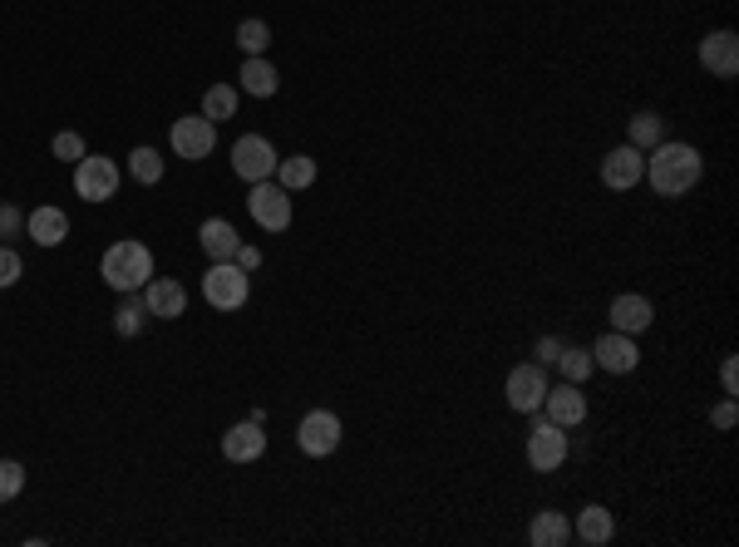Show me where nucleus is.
<instances>
[{"label":"nucleus","mask_w":739,"mask_h":547,"mask_svg":"<svg viewBox=\"0 0 739 547\" xmlns=\"http://www.w3.org/2000/svg\"><path fill=\"white\" fill-rule=\"evenodd\" d=\"M700 173H705V158L690 143L661 139L651 149V158H646V182L655 188V198H686L700 182Z\"/></svg>","instance_id":"nucleus-1"},{"label":"nucleus","mask_w":739,"mask_h":547,"mask_svg":"<svg viewBox=\"0 0 739 547\" xmlns=\"http://www.w3.org/2000/svg\"><path fill=\"white\" fill-rule=\"evenodd\" d=\"M99 277H104V287L133 296V291H143L153 281V252L143 247V242H129V237H124V242H114V247L104 252Z\"/></svg>","instance_id":"nucleus-2"},{"label":"nucleus","mask_w":739,"mask_h":547,"mask_svg":"<svg viewBox=\"0 0 739 547\" xmlns=\"http://www.w3.org/2000/svg\"><path fill=\"white\" fill-rule=\"evenodd\" d=\"M246 296H252V277H246V267H237V262H213L203 277V301L213 306V311H242Z\"/></svg>","instance_id":"nucleus-3"},{"label":"nucleus","mask_w":739,"mask_h":547,"mask_svg":"<svg viewBox=\"0 0 739 547\" xmlns=\"http://www.w3.org/2000/svg\"><path fill=\"white\" fill-rule=\"evenodd\" d=\"M246 213H252V222H257L262 232L277 237L291 227V193L277 178H262V182H252V193H246Z\"/></svg>","instance_id":"nucleus-4"},{"label":"nucleus","mask_w":739,"mask_h":547,"mask_svg":"<svg viewBox=\"0 0 739 547\" xmlns=\"http://www.w3.org/2000/svg\"><path fill=\"white\" fill-rule=\"evenodd\" d=\"M75 193L85 203H109L118 198V163L114 158H99V153H85L75 163Z\"/></svg>","instance_id":"nucleus-5"},{"label":"nucleus","mask_w":739,"mask_h":547,"mask_svg":"<svg viewBox=\"0 0 739 547\" xmlns=\"http://www.w3.org/2000/svg\"><path fill=\"white\" fill-rule=\"evenodd\" d=\"M568 430L562 424H552V419H537L533 434H527V463H533L537 473H558L562 463H568Z\"/></svg>","instance_id":"nucleus-6"},{"label":"nucleus","mask_w":739,"mask_h":547,"mask_svg":"<svg viewBox=\"0 0 739 547\" xmlns=\"http://www.w3.org/2000/svg\"><path fill=\"white\" fill-rule=\"evenodd\" d=\"M277 149H271L262 133H242L232 143V173L242 182H262V178H277Z\"/></svg>","instance_id":"nucleus-7"},{"label":"nucleus","mask_w":739,"mask_h":547,"mask_svg":"<svg viewBox=\"0 0 739 547\" xmlns=\"http://www.w3.org/2000/svg\"><path fill=\"white\" fill-rule=\"evenodd\" d=\"M217 149V124L203 114H182L178 124H173V153L188 163H203L207 153Z\"/></svg>","instance_id":"nucleus-8"},{"label":"nucleus","mask_w":739,"mask_h":547,"mask_svg":"<svg viewBox=\"0 0 739 547\" xmlns=\"http://www.w3.org/2000/svg\"><path fill=\"white\" fill-rule=\"evenodd\" d=\"M508 409H518V415H537L543 409V395H547V370L543 365H513L508 370Z\"/></svg>","instance_id":"nucleus-9"},{"label":"nucleus","mask_w":739,"mask_h":547,"mask_svg":"<svg viewBox=\"0 0 739 547\" xmlns=\"http://www.w3.org/2000/svg\"><path fill=\"white\" fill-rule=\"evenodd\" d=\"M296 444L301 454H311V459H326V454L341 449V419L331 409H311V415L296 424Z\"/></svg>","instance_id":"nucleus-10"},{"label":"nucleus","mask_w":739,"mask_h":547,"mask_svg":"<svg viewBox=\"0 0 739 547\" xmlns=\"http://www.w3.org/2000/svg\"><path fill=\"white\" fill-rule=\"evenodd\" d=\"M591 365H601L607 376H632L636 365H641V351H636V335H622V331L597 335V345H591Z\"/></svg>","instance_id":"nucleus-11"},{"label":"nucleus","mask_w":739,"mask_h":547,"mask_svg":"<svg viewBox=\"0 0 739 547\" xmlns=\"http://www.w3.org/2000/svg\"><path fill=\"white\" fill-rule=\"evenodd\" d=\"M641 178H646V153L632 149V143H622V149H611L601 158V182H607L611 193H632Z\"/></svg>","instance_id":"nucleus-12"},{"label":"nucleus","mask_w":739,"mask_h":547,"mask_svg":"<svg viewBox=\"0 0 739 547\" xmlns=\"http://www.w3.org/2000/svg\"><path fill=\"white\" fill-rule=\"evenodd\" d=\"M543 415L552 419V424H562V430H577L582 419H587V395H582L572 380H562V385H547Z\"/></svg>","instance_id":"nucleus-13"},{"label":"nucleus","mask_w":739,"mask_h":547,"mask_svg":"<svg viewBox=\"0 0 739 547\" xmlns=\"http://www.w3.org/2000/svg\"><path fill=\"white\" fill-rule=\"evenodd\" d=\"M700 65L715 79H735L739 75V35L735 30H710L700 40Z\"/></svg>","instance_id":"nucleus-14"},{"label":"nucleus","mask_w":739,"mask_h":547,"mask_svg":"<svg viewBox=\"0 0 739 547\" xmlns=\"http://www.w3.org/2000/svg\"><path fill=\"white\" fill-rule=\"evenodd\" d=\"M143 306H149V316H158V321H178V316L188 311V287L173 277H153L149 287H143Z\"/></svg>","instance_id":"nucleus-15"},{"label":"nucleus","mask_w":739,"mask_h":547,"mask_svg":"<svg viewBox=\"0 0 739 547\" xmlns=\"http://www.w3.org/2000/svg\"><path fill=\"white\" fill-rule=\"evenodd\" d=\"M222 454L232 463H257L267 454V434H262V419H246V424H232L222 434Z\"/></svg>","instance_id":"nucleus-16"},{"label":"nucleus","mask_w":739,"mask_h":547,"mask_svg":"<svg viewBox=\"0 0 739 547\" xmlns=\"http://www.w3.org/2000/svg\"><path fill=\"white\" fill-rule=\"evenodd\" d=\"M611 331H622V335H641L646 326L655 321V306L646 296H636V291H626V296L611 301Z\"/></svg>","instance_id":"nucleus-17"},{"label":"nucleus","mask_w":739,"mask_h":547,"mask_svg":"<svg viewBox=\"0 0 739 547\" xmlns=\"http://www.w3.org/2000/svg\"><path fill=\"white\" fill-rule=\"evenodd\" d=\"M277 85H281V75H277V65H271L267 54H246V65L237 69V89L252 94V99H271L277 94Z\"/></svg>","instance_id":"nucleus-18"},{"label":"nucleus","mask_w":739,"mask_h":547,"mask_svg":"<svg viewBox=\"0 0 739 547\" xmlns=\"http://www.w3.org/2000/svg\"><path fill=\"white\" fill-rule=\"evenodd\" d=\"M25 232H30L35 247H60L69 237V217L60 213V207H35V213L25 217Z\"/></svg>","instance_id":"nucleus-19"},{"label":"nucleus","mask_w":739,"mask_h":547,"mask_svg":"<svg viewBox=\"0 0 739 547\" xmlns=\"http://www.w3.org/2000/svg\"><path fill=\"white\" fill-rule=\"evenodd\" d=\"M198 242H203V252L213 262H237V247H242V237H237V227L227 222V217H207Z\"/></svg>","instance_id":"nucleus-20"},{"label":"nucleus","mask_w":739,"mask_h":547,"mask_svg":"<svg viewBox=\"0 0 739 547\" xmlns=\"http://www.w3.org/2000/svg\"><path fill=\"white\" fill-rule=\"evenodd\" d=\"M572 533H577L582 543L601 547V543H611V537H616V518H611L601 504H587V508L577 513V527H572Z\"/></svg>","instance_id":"nucleus-21"},{"label":"nucleus","mask_w":739,"mask_h":547,"mask_svg":"<svg viewBox=\"0 0 739 547\" xmlns=\"http://www.w3.org/2000/svg\"><path fill=\"white\" fill-rule=\"evenodd\" d=\"M527 537H533V547H562L572 537V523L558 508H543V513L533 518V527H527Z\"/></svg>","instance_id":"nucleus-22"},{"label":"nucleus","mask_w":739,"mask_h":547,"mask_svg":"<svg viewBox=\"0 0 739 547\" xmlns=\"http://www.w3.org/2000/svg\"><path fill=\"white\" fill-rule=\"evenodd\" d=\"M277 182L286 188V193L311 188V182H316V158H306V153H291V158H281V163H277Z\"/></svg>","instance_id":"nucleus-23"},{"label":"nucleus","mask_w":739,"mask_h":547,"mask_svg":"<svg viewBox=\"0 0 739 547\" xmlns=\"http://www.w3.org/2000/svg\"><path fill=\"white\" fill-rule=\"evenodd\" d=\"M129 173H133V182H143V188H153V182H163V158H158V149H149V143H139V149L129 153Z\"/></svg>","instance_id":"nucleus-24"},{"label":"nucleus","mask_w":739,"mask_h":547,"mask_svg":"<svg viewBox=\"0 0 739 547\" xmlns=\"http://www.w3.org/2000/svg\"><path fill=\"white\" fill-rule=\"evenodd\" d=\"M665 139V124H661V114H651V109H646V114H636L632 118V139H626V143H632V149H655V143H661Z\"/></svg>","instance_id":"nucleus-25"},{"label":"nucleus","mask_w":739,"mask_h":547,"mask_svg":"<svg viewBox=\"0 0 739 547\" xmlns=\"http://www.w3.org/2000/svg\"><path fill=\"white\" fill-rule=\"evenodd\" d=\"M203 118L222 124V118H237V89L232 85H213L203 94Z\"/></svg>","instance_id":"nucleus-26"},{"label":"nucleus","mask_w":739,"mask_h":547,"mask_svg":"<svg viewBox=\"0 0 739 547\" xmlns=\"http://www.w3.org/2000/svg\"><path fill=\"white\" fill-rule=\"evenodd\" d=\"M558 365H562V376H568L572 385H582V380L591 376V351H582V345H562Z\"/></svg>","instance_id":"nucleus-27"},{"label":"nucleus","mask_w":739,"mask_h":547,"mask_svg":"<svg viewBox=\"0 0 739 547\" xmlns=\"http://www.w3.org/2000/svg\"><path fill=\"white\" fill-rule=\"evenodd\" d=\"M237 44H242L246 54H267V44H271L267 21H242L237 25Z\"/></svg>","instance_id":"nucleus-28"},{"label":"nucleus","mask_w":739,"mask_h":547,"mask_svg":"<svg viewBox=\"0 0 739 547\" xmlns=\"http://www.w3.org/2000/svg\"><path fill=\"white\" fill-rule=\"evenodd\" d=\"M143 316H149V306H143V301H124V306H118V316H114V331L118 335H139L143 331Z\"/></svg>","instance_id":"nucleus-29"},{"label":"nucleus","mask_w":739,"mask_h":547,"mask_svg":"<svg viewBox=\"0 0 739 547\" xmlns=\"http://www.w3.org/2000/svg\"><path fill=\"white\" fill-rule=\"evenodd\" d=\"M21 488H25V469L15 459H0V504L21 498Z\"/></svg>","instance_id":"nucleus-30"},{"label":"nucleus","mask_w":739,"mask_h":547,"mask_svg":"<svg viewBox=\"0 0 739 547\" xmlns=\"http://www.w3.org/2000/svg\"><path fill=\"white\" fill-rule=\"evenodd\" d=\"M50 153H54V158H65V163H79V158H85V139H79V133H75V129H65V133H54Z\"/></svg>","instance_id":"nucleus-31"},{"label":"nucleus","mask_w":739,"mask_h":547,"mask_svg":"<svg viewBox=\"0 0 739 547\" xmlns=\"http://www.w3.org/2000/svg\"><path fill=\"white\" fill-rule=\"evenodd\" d=\"M21 277H25L21 252H15V247H0V291H11Z\"/></svg>","instance_id":"nucleus-32"},{"label":"nucleus","mask_w":739,"mask_h":547,"mask_svg":"<svg viewBox=\"0 0 739 547\" xmlns=\"http://www.w3.org/2000/svg\"><path fill=\"white\" fill-rule=\"evenodd\" d=\"M25 227V213L15 203H0V237H15Z\"/></svg>","instance_id":"nucleus-33"},{"label":"nucleus","mask_w":739,"mask_h":547,"mask_svg":"<svg viewBox=\"0 0 739 547\" xmlns=\"http://www.w3.org/2000/svg\"><path fill=\"white\" fill-rule=\"evenodd\" d=\"M735 419H739V409H735V395H729L725 405H715V409H710V424H715V430H735Z\"/></svg>","instance_id":"nucleus-34"},{"label":"nucleus","mask_w":739,"mask_h":547,"mask_svg":"<svg viewBox=\"0 0 739 547\" xmlns=\"http://www.w3.org/2000/svg\"><path fill=\"white\" fill-rule=\"evenodd\" d=\"M558 355H562V341H552V335L537 341V365H558Z\"/></svg>","instance_id":"nucleus-35"},{"label":"nucleus","mask_w":739,"mask_h":547,"mask_svg":"<svg viewBox=\"0 0 739 547\" xmlns=\"http://www.w3.org/2000/svg\"><path fill=\"white\" fill-rule=\"evenodd\" d=\"M719 385H725V395H735V390H739V376H735V355H725V365H719Z\"/></svg>","instance_id":"nucleus-36"},{"label":"nucleus","mask_w":739,"mask_h":547,"mask_svg":"<svg viewBox=\"0 0 739 547\" xmlns=\"http://www.w3.org/2000/svg\"><path fill=\"white\" fill-rule=\"evenodd\" d=\"M237 267H246V271L262 267V252L257 247H237Z\"/></svg>","instance_id":"nucleus-37"}]
</instances>
